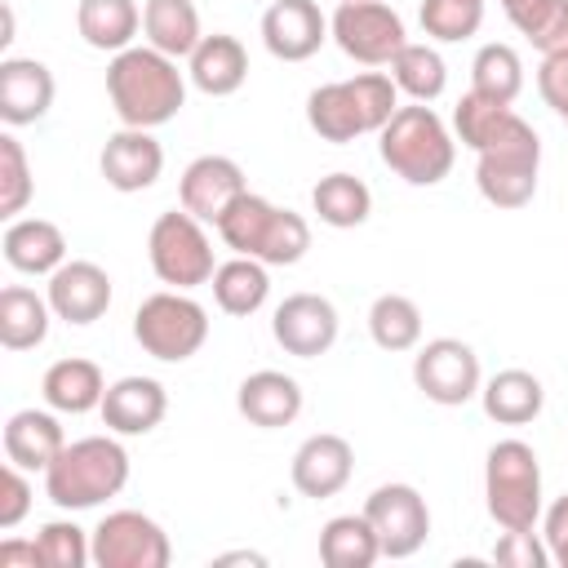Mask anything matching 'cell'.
I'll use <instances>...</instances> for the list:
<instances>
[{
  "label": "cell",
  "instance_id": "1",
  "mask_svg": "<svg viewBox=\"0 0 568 568\" xmlns=\"http://www.w3.org/2000/svg\"><path fill=\"white\" fill-rule=\"evenodd\" d=\"M106 98L124 129H160L182 111L186 75L178 71V58L151 44H129L106 62Z\"/></svg>",
  "mask_w": 568,
  "mask_h": 568
},
{
  "label": "cell",
  "instance_id": "2",
  "mask_svg": "<svg viewBox=\"0 0 568 568\" xmlns=\"http://www.w3.org/2000/svg\"><path fill=\"white\" fill-rule=\"evenodd\" d=\"M129 484V453L111 435L71 439L44 470V497L58 510H93Z\"/></svg>",
  "mask_w": 568,
  "mask_h": 568
},
{
  "label": "cell",
  "instance_id": "3",
  "mask_svg": "<svg viewBox=\"0 0 568 568\" xmlns=\"http://www.w3.org/2000/svg\"><path fill=\"white\" fill-rule=\"evenodd\" d=\"M395 111H399V89L382 71H359L351 80L320 84L306 98V124L324 142H337V146L364 133H382Z\"/></svg>",
  "mask_w": 568,
  "mask_h": 568
},
{
  "label": "cell",
  "instance_id": "4",
  "mask_svg": "<svg viewBox=\"0 0 568 568\" xmlns=\"http://www.w3.org/2000/svg\"><path fill=\"white\" fill-rule=\"evenodd\" d=\"M213 226H217V235L231 253L257 257L266 266H293L311 248L306 217L293 213V209H280V204H271L266 195H253V191H244Z\"/></svg>",
  "mask_w": 568,
  "mask_h": 568
},
{
  "label": "cell",
  "instance_id": "5",
  "mask_svg": "<svg viewBox=\"0 0 568 568\" xmlns=\"http://www.w3.org/2000/svg\"><path fill=\"white\" fill-rule=\"evenodd\" d=\"M377 155L408 186H435L453 173L457 142L426 102H413L386 120V129L377 133Z\"/></svg>",
  "mask_w": 568,
  "mask_h": 568
},
{
  "label": "cell",
  "instance_id": "6",
  "mask_svg": "<svg viewBox=\"0 0 568 568\" xmlns=\"http://www.w3.org/2000/svg\"><path fill=\"white\" fill-rule=\"evenodd\" d=\"M537 169H541V138L524 115H510V124L484 151H475V186L493 209L532 204Z\"/></svg>",
  "mask_w": 568,
  "mask_h": 568
},
{
  "label": "cell",
  "instance_id": "7",
  "mask_svg": "<svg viewBox=\"0 0 568 568\" xmlns=\"http://www.w3.org/2000/svg\"><path fill=\"white\" fill-rule=\"evenodd\" d=\"M484 506L497 528H532L541 519V462L524 439H497L484 457Z\"/></svg>",
  "mask_w": 568,
  "mask_h": 568
},
{
  "label": "cell",
  "instance_id": "8",
  "mask_svg": "<svg viewBox=\"0 0 568 568\" xmlns=\"http://www.w3.org/2000/svg\"><path fill=\"white\" fill-rule=\"evenodd\" d=\"M133 337L151 359L182 364L209 342V311L182 288H160L133 311Z\"/></svg>",
  "mask_w": 568,
  "mask_h": 568
},
{
  "label": "cell",
  "instance_id": "9",
  "mask_svg": "<svg viewBox=\"0 0 568 568\" xmlns=\"http://www.w3.org/2000/svg\"><path fill=\"white\" fill-rule=\"evenodd\" d=\"M146 257H151V271L160 284L169 288H200L213 280L217 262H213V240L204 235V222L186 209H169L151 222V235H146Z\"/></svg>",
  "mask_w": 568,
  "mask_h": 568
},
{
  "label": "cell",
  "instance_id": "10",
  "mask_svg": "<svg viewBox=\"0 0 568 568\" xmlns=\"http://www.w3.org/2000/svg\"><path fill=\"white\" fill-rule=\"evenodd\" d=\"M328 36L346 58L364 67H390V58L408 44L404 18L386 0H342L328 18Z\"/></svg>",
  "mask_w": 568,
  "mask_h": 568
},
{
  "label": "cell",
  "instance_id": "11",
  "mask_svg": "<svg viewBox=\"0 0 568 568\" xmlns=\"http://www.w3.org/2000/svg\"><path fill=\"white\" fill-rule=\"evenodd\" d=\"M98 568H169V532L142 510H111L89 532Z\"/></svg>",
  "mask_w": 568,
  "mask_h": 568
},
{
  "label": "cell",
  "instance_id": "12",
  "mask_svg": "<svg viewBox=\"0 0 568 568\" xmlns=\"http://www.w3.org/2000/svg\"><path fill=\"white\" fill-rule=\"evenodd\" d=\"M413 382L430 404L457 408L466 399L479 395L484 377H479V355L462 342V337H430L417 355H413Z\"/></svg>",
  "mask_w": 568,
  "mask_h": 568
},
{
  "label": "cell",
  "instance_id": "13",
  "mask_svg": "<svg viewBox=\"0 0 568 568\" xmlns=\"http://www.w3.org/2000/svg\"><path fill=\"white\" fill-rule=\"evenodd\" d=\"M364 515H368L386 559H408L430 537V510H426V497L413 484H382V488H373L368 501H364Z\"/></svg>",
  "mask_w": 568,
  "mask_h": 568
},
{
  "label": "cell",
  "instance_id": "14",
  "mask_svg": "<svg viewBox=\"0 0 568 568\" xmlns=\"http://www.w3.org/2000/svg\"><path fill=\"white\" fill-rule=\"evenodd\" d=\"M337 328H342L337 306L320 293H288L271 315V337L297 359L324 355L337 342Z\"/></svg>",
  "mask_w": 568,
  "mask_h": 568
},
{
  "label": "cell",
  "instance_id": "15",
  "mask_svg": "<svg viewBox=\"0 0 568 568\" xmlns=\"http://www.w3.org/2000/svg\"><path fill=\"white\" fill-rule=\"evenodd\" d=\"M355 475V448L351 439L333 435V430H320V435H306L293 453V466H288V479L302 497H337Z\"/></svg>",
  "mask_w": 568,
  "mask_h": 568
},
{
  "label": "cell",
  "instance_id": "16",
  "mask_svg": "<svg viewBox=\"0 0 568 568\" xmlns=\"http://www.w3.org/2000/svg\"><path fill=\"white\" fill-rule=\"evenodd\" d=\"M328 40V18L315 0H271L262 13V44L280 62H306Z\"/></svg>",
  "mask_w": 568,
  "mask_h": 568
},
{
  "label": "cell",
  "instance_id": "17",
  "mask_svg": "<svg viewBox=\"0 0 568 568\" xmlns=\"http://www.w3.org/2000/svg\"><path fill=\"white\" fill-rule=\"evenodd\" d=\"M244 169L231 155H195L182 169L178 182V200L186 213H195L200 222H217L240 195H244Z\"/></svg>",
  "mask_w": 568,
  "mask_h": 568
},
{
  "label": "cell",
  "instance_id": "18",
  "mask_svg": "<svg viewBox=\"0 0 568 568\" xmlns=\"http://www.w3.org/2000/svg\"><path fill=\"white\" fill-rule=\"evenodd\" d=\"M98 169H102L106 186L133 195V191H146V186L160 182V173H164V146L151 138V129H115L102 142Z\"/></svg>",
  "mask_w": 568,
  "mask_h": 568
},
{
  "label": "cell",
  "instance_id": "19",
  "mask_svg": "<svg viewBox=\"0 0 568 568\" xmlns=\"http://www.w3.org/2000/svg\"><path fill=\"white\" fill-rule=\"evenodd\" d=\"M44 297H49V306H53L58 320H67V324H93L111 306V275L98 262L71 257V262H62L49 275V293Z\"/></svg>",
  "mask_w": 568,
  "mask_h": 568
},
{
  "label": "cell",
  "instance_id": "20",
  "mask_svg": "<svg viewBox=\"0 0 568 568\" xmlns=\"http://www.w3.org/2000/svg\"><path fill=\"white\" fill-rule=\"evenodd\" d=\"M53 71L36 58H4L0 62V120L9 129H22V124H36L49 115L53 106Z\"/></svg>",
  "mask_w": 568,
  "mask_h": 568
},
{
  "label": "cell",
  "instance_id": "21",
  "mask_svg": "<svg viewBox=\"0 0 568 568\" xmlns=\"http://www.w3.org/2000/svg\"><path fill=\"white\" fill-rule=\"evenodd\" d=\"M98 413H102L106 430H115V435H151L169 413V395L155 377L133 373V377H120L106 386Z\"/></svg>",
  "mask_w": 568,
  "mask_h": 568
},
{
  "label": "cell",
  "instance_id": "22",
  "mask_svg": "<svg viewBox=\"0 0 568 568\" xmlns=\"http://www.w3.org/2000/svg\"><path fill=\"white\" fill-rule=\"evenodd\" d=\"M235 408H240L253 426L280 430V426H288V422H297V413H302V386H297V377H288V373H280V368H257V373H248V377L240 382Z\"/></svg>",
  "mask_w": 568,
  "mask_h": 568
},
{
  "label": "cell",
  "instance_id": "23",
  "mask_svg": "<svg viewBox=\"0 0 568 568\" xmlns=\"http://www.w3.org/2000/svg\"><path fill=\"white\" fill-rule=\"evenodd\" d=\"M4 262L22 275H53L67 262V235L49 217H13L4 226Z\"/></svg>",
  "mask_w": 568,
  "mask_h": 568
},
{
  "label": "cell",
  "instance_id": "24",
  "mask_svg": "<svg viewBox=\"0 0 568 568\" xmlns=\"http://www.w3.org/2000/svg\"><path fill=\"white\" fill-rule=\"evenodd\" d=\"M186 75H191V84H195L200 93H209V98H231V93L248 80V53H244V44H240L235 36L213 31V36H204V40L195 44V53L186 58Z\"/></svg>",
  "mask_w": 568,
  "mask_h": 568
},
{
  "label": "cell",
  "instance_id": "25",
  "mask_svg": "<svg viewBox=\"0 0 568 568\" xmlns=\"http://www.w3.org/2000/svg\"><path fill=\"white\" fill-rule=\"evenodd\" d=\"M40 395L53 413H93L102 408V395H106V377L93 359H80V355H67V359H53L40 377Z\"/></svg>",
  "mask_w": 568,
  "mask_h": 568
},
{
  "label": "cell",
  "instance_id": "26",
  "mask_svg": "<svg viewBox=\"0 0 568 568\" xmlns=\"http://www.w3.org/2000/svg\"><path fill=\"white\" fill-rule=\"evenodd\" d=\"M67 448V435H62V422L44 408H18L9 422H4V457L22 470H49V462Z\"/></svg>",
  "mask_w": 568,
  "mask_h": 568
},
{
  "label": "cell",
  "instance_id": "27",
  "mask_svg": "<svg viewBox=\"0 0 568 568\" xmlns=\"http://www.w3.org/2000/svg\"><path fill=\"white\" fill-rule=\"evenodd\" d=\"M479 404L497 426H528L546 404V386L528 368H501L479 386Z\"/></svg>",
  "mask_w": 568,
  "mask_h": 568
},
{
  "label": "cell",
  "instance_id": "28",
  "mask_svg": "<svg viewBox=\"0 0 568 568\" xmlns=\"http://www.w3.org/2000/svg\"><path fill=\"white\" fill-rule=\"evenodd\" d=\"M142 36L151 49H160L169 58H191L195 44L204 40L195 0H146L142 4Z\"/></svg>",
  "mask_w": 568,
  "mask_h": 568
},
{
  "label": "cell",
  "instance_id": "29",
  "mask_svg": "<svg viewBox=\"0 0 568 568\" xmlns=\"http://www.w3.org/2000/svg\"><path fill=\"white\" fill-rule=\"evenodd\" d=\"M138 27H142L138 0H80L75 4V31L84 36L89 49L120 53L133 44Z\"/></svg>",
  "mask_w": 568,
  "mask_h": 568
},
{
  "label": "cell",
  "instance_id": "30",
  "mask_svg": "<svg viewBox=\"0 0 568 568\" xmlns=\"http://www.w3.org/2000/svg\"><path fill=\"white\" fill-rule=\"evenodd\" d=\"M49 320H53V306L36 288H27V284L0 288V346L4 351L40 346L49 337Z\"/></svg>",
  "mask_w": 568,
  "mask_h": 568
},
{
  "label": "cell",
  "instance_id": "31",
  "mask_svg": "<svg viewBox=\"0 0 568 568\" xmlns=\"http://www.w3.org/2000/svg\"><path fill=\"white\" fill-rule=\"evenodd\" d=\"M213 302H217V311H226V315H253V311H262V302H266V293H271V275H266V262H257V257H231V262H217V271H213Z\"/></svg>",
  "mask_w": 568,
  "mask_h": 568
},
{
  "label": "cell",
  "instance_id": "32",
  "mask_svg": "<svg viewBox=\"0 0 568 568\" xmlns=\"http://www.w3.org/2000/svg\"><path fill=\"white\" fill-rule=\"evenodd\" d=\"M320 559L328 568H368L382 559V541L368 524V515H333L320 528Z\"/></svg>",
  "mask_w": 568,
  "mask_h": 568
},
{
  "label": "cell",
  "instance_id": "33",
  "mask_svg": "<svg viewBox=\"0 0 568 568\" xmlns=\"http://www.w3.org/2000/svg\"><path fill=\"white\" fill-rule=\"evenodd\" d=\"M311 209L320 213L324 226H337V231H351V226H364L368 213H373V191L364 186V178L355 173H328L311 186Z\"/></svg>",
  "mask_w": 568,
  "mask_h": 568
},
{
  "label": "cell",
  "instance_id": "34",
  "mask_svg": "<svg viewBox=\"0 0 568 568\" xmlns=\"http://www.w3.org/2000/svg\"><path fill=\"white\" fill-rule=\"evenodd\" d=\"M506 18L541 58L568 49V0H510Z\"/></svg>",
  "mask_w": 568,
  "mask_h": 568
},
{
  "label": "cell",
  "instance_id": "35",
  "mask_svg": "<svg viewBox=\"0 0 568 568\" xmlns=\"http://www.w3.org/2000/svg\"><path fill=\"white\" fill-rule=\"evenodd\" d=\"M390 80H395V89L408 93L413 102H435V98L448 89V67H444L439 49L408 40V44L390 58Z\"/></svg>",
  "mask_w": 568,
  "mask_h": 568
},
{
  "label": "cell",
  "instance_id": "36",
  "mask_svg": "<svg viewBox=\"0 0 568 568\" xmlns=\"http://www.w3.org/2000/svg\"><path fill=\"white\" fill-rule=\"evenodd\" d=\"M368 333L382 351H413L422 342V311L404 293H382L368 306Z\"/></svg>",
  "mask_w": 568,
  "mask_h": 568
},
{
  "label": "cell",
  "instance_id": "37",
  "mask_svg": "<svg viewBox=\"0 0 568 568\" xmlns=\"http://www.w3.org/2000/svg\"><path fill=\"white\" fill-rule=\"evenodd\" d=\"M470 89L493 102H515L524 89V62L510 44H484L470 62Z\"/></svg>",
  "mask_w": 568,
  "mask_h": 568
},
{
  "label": "cell",
  "instance_id": "38",
  "mask_svg": "<svg viewBox=\"0 0 568 568\" xmlns=\"http://www.w3.org/2000/svg\"><path fill=\"white\" fill-rule=\"evenodd\" d=\"M510 102H493L484 93H462V102L453 106V129H457V142L470 146V151H484L506 124H510Z\"/></svg>",
  "mask_w": 568,
  "mask_h": 568
},
{
  "label": "cell",
  "instance_id": "39",
  "mask_svg": "<svg viewBox=\"0 0 568 568\" xmlns=\"http://www.w3.org/2000/svg\"><path fill=\"white\" fill-rule=\"evenodd\" d=\"M422 31L439 44L470 40L484 22V0H422Z\"/></svg>",
  "mask_w": 568,
  "mask_h": 568
},
{
  "label": "cell",
  "instance_id": "40",
  "mask_svg": "<svg viewBox=\"0 0 568 568\" xmlns=\"http://www.w3.org/2000/svg\"><path fill=\"white\" fill-rule=\"evenodd\" d=\"M36 546H40V564L44 568H84V564H93V541L71 519H49L36 532Z\"/></svg>",
  "mask_w": 568,
  "mask_h": 568
},
{
  "label": "cell",
  "instance_id": "41",
  "mask_svg": "<svg viewBox=\"0 0 568 568\" xmlns=\"http://www.w3.org/2000/svg\"><path fill=\"white\" fill-rule=\"evenodd\" d=\"M31 164H27V151L13 133H0V217H18L27 204H31Z\"/></svg>",
  "mask_w": 568,
  "mask_h": 568
},
{
  "label": "cell",
  "instance_id": "42",
  "mask_svg": "<svg viewBox=\"0 0 568 568\" xmlns=\"http://www.w3.org/2000/svg\"><path fill=\"white\" fill-rule=\"evenodd\" d=\"M31 497L36 493H31L27 470L4 462V470H0V528H18L27 519V510H31Z\"/></svg>",
  "mask_w": 568,
  "mask_h": 568
},
{
  "label": "cell",
  "instance_id": "43",
  "mask_svg": "<svg viewBox=\"0 0 568 568\" xmlns=\"http://www.w3.org/2000/svg\"><path fill=\"white\" fill-rule=\"evenodd\" d=\"M493 559L506 564V568H546L550 550H546V541L532 537V528H506V537L497 541Z\"/></svg>",
  "mask_w": 568,
  "mask_h": 568
},
{
  "label": "cell",
  "instance_id": "44",
  "mask_svg": "<svg viewBox=\"0 0 568 568\" xmlns=\"http://www.w3.org/2000/svg\"><path fill=\"white\" fill-rule=\"evenodd\" d=\"M537 89L546 98V106L555 115L568 111V49L564 53H546L541 58V71H537Z\"/></svg>",
  "mask_w": 568,
  "mask_h": 568
},
{
  "label": "cell",
  "instance_id": "45",
  "mask_svg": "<svg viewBox=\"0 0 568 568\" xmlns=\"http://www.w3.org/2000/svg\"><path fill=\"white\" fill-rule=\"evenodd\" d=\"M541 537H546L550 564L568 568V493L546 506V515H541Z\"/></svg>",
  "mask_w": 568,
  "mask_h": 568
},
{
  "label": "cell",
  "instance_id": "46",
  "mask_svg": "<svg viewBox=\"0 0 568 568\" xmlns=\"http://www.w3.org/2000/svg\"><path fill=\"white\" fill-rule=\"evenodd\" d=\"M0 568H44V564H40V546H36V537H31V541L4 537V541H0Z\"/></svg>",
  "mask_w": 568,
  "mask_h": 568
},
{
  "label": "cell",
  "instance_id": "47",
  "mask_svg": "<svg viewBox=\"0 0 568 568\" xmlns=\"http://www.w3.org/2000/svg\"><path fill=\"white\" fill-rule=\"evenodd\" d=\"M213 564H257V568H262V564H266V559H262V555H257V550H231V555H217V559H213Z\"/></svg>",
  "mask_w": 568,
  "mask_h": 568
},
{
  "label": "cell",
  "instance_id": "48",
  "mask_svg": "<svg viewBox=\"0 0 568 568\" xmlns=\"http://www.w3.org/2000/svg\"><path fill=\"white\" fill-rule=\"evenodd\" d=\"M501 4H510V0H501Z\"/></svg>",
  "mask_w": 568,
  "mask_h": 568
},
{
  "label": "cell",
  "instance_id": "49",
  "mask_svg": "<svg viewBox=\"0 0 568 568\" xmlns=\"http://www.w3.org/2000/svg\"><path fill=\"white\" fill-rule=\"evenodd\" d=\"M564 120H568V111H564Z\"/></svg>",
  "mask_w": 568,
  "mask_h": 568
}]
</instances>
